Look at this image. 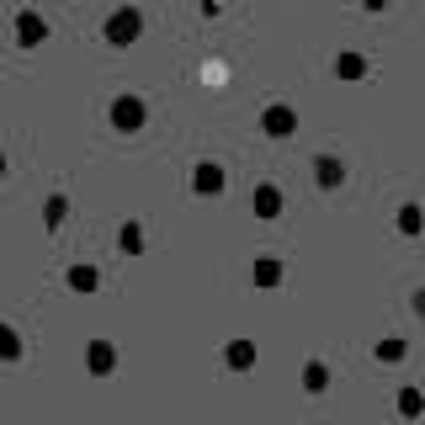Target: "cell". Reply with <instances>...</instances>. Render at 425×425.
Instances as JSON below:
<instances>
[{"instance_id":"6da1fadb","label":"cell","mask_w":425,"mask_h":425,"mask_svg":"<svg viewBox=\"0 0 425 425\" xmlns=\"http://www.w3.org/2000/svg\"><path fill=\"white\" fill-rule=\"evenodd\" d=\"M335 69H341L345 80H356V75H362V59H356V54H345V59H335Z\"/></svg>"},{"instance_id":"7a4b0ae2","label":"cell","mask_w":425,"mask_h":425,"mask_svg":"<svg viewBox=\"0 0 425 425\" xmlns=\"http://www.w3.org/2000/svg\"><path fill=\"white\" fill-rule=\"evenodd\" d=\"M266 128H271V133H287V128H292V117H287L282 106H277V112H271V117H266Z\"/></svg>"},{"instance_id":"3957f363","label":"cell","mask_w":425,"mask_h":425,"mask_svg":"<svg viewBox=\"0 0 425 425\" xmlns=\"http://www.w3.org/2000/svg\"><path fill=\"white\" fill-rule=\"evenodd\" d=\"M399 404H404V415H420V393H415V388H404V393H399Z\"/></svg>"}]
</instances>
